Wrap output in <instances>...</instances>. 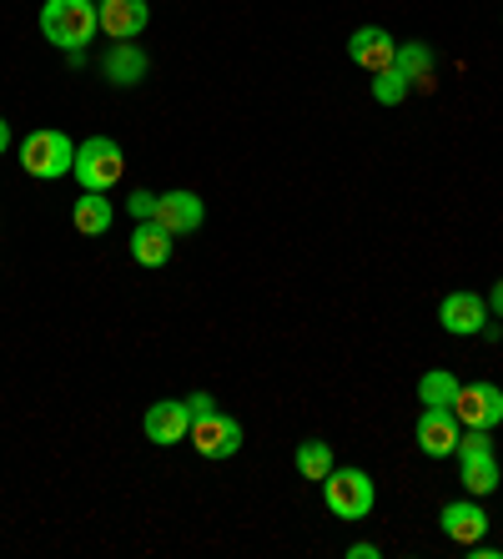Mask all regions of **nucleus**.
Masks as SVG:
<instances>
[{
	"label": "nucleus",
	"instance_id": "nucleus-2",
	"mask_svg": "<svg viewBox=\"0 0 503 559\" xmlns=\"http://www.w3.org/2000/svg\"><path fill=\"white\" fill-rule=\"evenodd\" d=\"M71 177L81 182V192H111V187L127 177V152H121L111 136H86V142L76 146Z\"/></svg>",
	"mask_w": 503,
	"mask_h": 559
},
{
	"label": "nucleus",
	"instance_id": "nucleus-21",
	"mask_svg": "<svg viewBox=\"0 0 503 559\" xmlns=\"http://www.w3.org/2000/svg\"><path fill=\"white\" fill-rule=\"evenodd\" d=\"M408 92H414V86H408V81H403L398 71H393V66L373 76V102H378V106H398Z\"/></svg>",
	"mask_w": 503,
	"mask_h": 559
},
{
	"label": "nucleus",
	"instance_id": "nucleus-25",
	"mask_svg": "<svg viewBox=\"0 0 503 559\" xmlns=\"http://www.w3.org/2000/svg\"><path fill=\"white\" fill-rule=\"evenodd\" d=\"M348 555H352V559H378V545H368V539H362V545H352Z\"/></svg>",
	"mask_w": 503,
	"mask_h": 559
},
{
	"label": "nucleus",
	"instance_id": "nucleus-16",
	"mask_svg": "<svg viewBox=\"0 0 503 559\" xmlns=\"http://www.w3.org/2000/svg\"><path fill=\"white\" fill-rule=\"evenodd\" d=\"M111 222H117V207L106 202V192H81L76 202H71V227H76L81 237L111 233Z\"/></svg>",
	"mask_w": 503,
	"mask_h": 559
},
{
	"label": "nucleus",
	"instance_id": "nucleus-20",
	"mask_svg": "<svg viewBox=\"0 0 503 559\" xmlns=\"http://www.w3.org/2000/svg\"><path fill=\"white\" fill-rule=\"evenodd\" d=\"M297 474L308 484H323L327 474H333V443H323V439L297 443Z\"/></svg>",
	"mask_w": 503,
	"mask_h": 559
},
{
	"label": "nucleus",
	"instance_id": "nucleus-26",
	"mask_svg": "<svg viewBox=\"0 0 503 559\" xmlns=\"http://www.w3.org/2000/svg\"><path fill=\"white\" fill-rule=\"evenodd\" d=\"M5 146H11V121L0 117V156H5Z\"/></svg>",
	"mask_w": 503,
	"mask_h": 559
},
{
	"label": "nucleus",
	"instance_id": "nucleus-14",
	"mask_svg": "<svg viewBox=\"0 0 503 559\" xmlns=\"http://www.w3.org/2000/svg\"><path fill=\"white\" fill-rule=\"evenodd\" d=\"M439 524H443V534H448L453 545H478V539L493 530V520L483 514L478 499H453V504H443Z\"/></svg>",
	"mask_w": 503,
	"mask_h": 559
},
{
	"label": "nucleus",
	"instance_id": "nucleus-12",
	"mask_svg": "<svg viewBox=\"0 0 503 559\" xmlns=\"http://www.w3.org/2000/svg\"><path fill=\"white\" fill-rule=\"evenodd\" d=\"M458 433H464V424H458L453 408H423V414H418V449H423L428 459H453Z\"/></svg>",
	"mask_w": 503,
	"mask_h": 559
},
{
	"label": "nucleus",
	"instance_id": "nucleus-13",
	"mask_svg": "<svg viewBox=\"0 0 503 559\" xmlns=\"http://www.w3.org/2000/svg\"><path fill=\"white\" fill-rule=\"evenodd\" d=\"M348 56L358 71H368V76H378V71H387L393 66V56H398V40L387 36L383 26H358L348 36Z\"/></svg>",
	"mask_w": 503,
	"mask_h": 559
},
{
	"label": "nucleus",
	"instance_id": "nucleus-1",
	"mask_svg": "<svg viewBox=\"0 0 503 559\" xmlns=\"http://www.w3.org/2000/svg\"><path fill=\"white\" fill-rule=\"evenodd\" d=\"M96 31H101L96 0H46V5H40V36L51 40V46H61V51L91 46Z\"/></svg>",
	"mask_w": 503,
	"mask_h": 559
},
{
	"label": "nucleus",
	"instance_id": "nucleus-19",
	"mask_svg": "<svg viewBox=\"0 0 503 559\" xmlns=\"http://www.w3.org/2000/svg\"><path fill=\"white\" fill-rule=\"evenodd\" d=\"M458 389H464V383H458L448 368H428V373L418 378V404L423 408H453Z\"/></svg>",
	"mask_w": 503,
	"mask_h": 559
},
{
	"label": "nucleus",
	"instance_id": "nucleus-22",
	"mask_svg": "<svg viewBox=\"0 0 503 559\" xmlns=\"http://www.w3.org/2000/svg\"><path fill=\"white\" fill-rule=\"evenodd\" d=\"M152 212H156V192H146V187H136V192H131V217L152 222Z\"/></svg>",
	"mask_w": 503,
	"mask_h": 559
},
{
	"label": "nucleus",
	"instance_id": "nucleus-8",
	"mask_svg": "<svg viewBox=\"0 0 503 559\" xmlns=\"http://www.w3.org/2000/svg\"><path fill=\"white\" fill-rule=\"evenodd\" d=\"M439 323L453 338H474V333H483V323H489V298H483V293H448V298L439 302Z\"/></svg>",
	"mask_w": 503,
	"mask_h": 559
},
{
	"label": "nucleus",
	"instance_id": "nucleus-4",
	"mask_svg": "<svg viewBox=\"0 0 503 559\" xmlns=\"http://www.w3.org/2000/svg\"><path fill=\"white\" fill-rule=\"evenodd\" d=\"M21 167L31 171V177H40V182H56V177H71V167H76V142L65 136V131H26V142H21Z\"/></svg>",
	"mask_w": 503,
	"mask_h": 559
},
{
	"label": "nucleus",
	"instance_id": "nucleus-15",
	"mask_svg": "<svg viewBox=\"0 0 503 559\" xmlns=\"http://www.w3.org/2000/svg\"><path fill=\"white\" fill-rule=\"evenodd\" d=\"M146 71H152V61H146V51L136 40H111V51L101 56V76L111 86H142Z\"/></svg>",
	"mask_w": 503,
	"mask_h": 559
},
{
	"label": "nucleus",
	"instance_id": "nucleus-23",
	"mask_svg": "<svg viewBox=\"0 0 503 559\" xmlns=\"http://www.w3.org/2000/svg\"><path fill=\"white\" fill-rule=\"evenodd\" d=\"M187 408H192V418L196 414H212V408H217V399H212V393H192V399H187Z\"/></svg>",
	"mask_w": 503,
	"mask_h": 559
},
{
	"label": "nucleus",
	"instance_id": "nucleus-18",
	"mask_svg": "<svg viewBox=\"0 0 503 559\" xmlns=\"http://www.w3.org/2000/svg\"><path fill=\"white\" fill-rule=\"evenodd\" d=\"M393 71H398L408 86H428V81H433V51H428L423 40H398Z\"/></svg>",
	"mask_w": 503,
	"mask_h": 559
},
{
	"label": "nucleus",
	"instance_id": "nucleus-24",
	"mask_svg": "<svg viewBox=\"0 0 503 559\" xmlns=\"http://www.w3.org/2000/svg\"><path fill=\"white\" fill-rule=\"evenodd\" d=\"M489 312H493V318H503V277L493 283V293H489Z\"/></svg>",
	"mask_w": 503,
	"mask_h": 559
},
{
	"label": "nucleus",
	"instance_id": "nucleus-6",
	"mask_svg": "<svg viewBox=\"0 0 503 559\" xmlns=\"http://www.w3.org/2000/svg\"><path fill=\"white\" fill-rule=\"evenodd\" d=\"M192 449L202 459H232L237 449H242V424H237L232 414H221V408H212V414H196L192 418Z\"/></svg>",
	"mask_w": 503,
	"mask_h": 559
},
{
	"label": "nucleus",
	"instance_id": "nucleus-9",
	"mask_svg": "<svg viewBox=\"0 0 503 559\" xmlns=\"http://www.w3.org/2000/svg\"><path fill=\"white\" fill-rule=\"evenodd\" d=\"M96 21H101V36L136 40L152 26V5L146 0H96Z\"/></svg>",
	"mask_w": 503,
	"mask_h": 559
},
{
	"label": "nucleus",
	"instance_id": "nucleus-3",
	"mask_svg": "<svg viewBox=\"0 0 503 559\" xmlns=\"http://www.w3.org/2000/svg\"><path fill=\"white\" fill-rule=\"evenodd\" d=\"M453 459H458V474H464V489L474 499L493 495L503 484V464L493 459V443H489V429H464L458 433V449H453Z\"/></svg>",
	"mask_w": 503,
	"mask_h": 559
},
{
	"label": "nucleus",
	"instance_id": "nucleus-10",
	"mask_svg": "<svg viewBox=\"0 0 503 559\" xmlns=\"http://www.w3.org/2000/svg\"><path fill=\"white\" fill-rule=\"evenodd\" d=\"M142 433L152 443H161V449L181 443L192 433V408H187V399H161V404H152L142 418Z\"/></svg>",
	"mask_w": 503,
	"mask_h": 559
},
{
	"label": "nucleus",
	"instance_id": "nucleus-11",
	"mask_svg": "<svg viewBox=\"0 0 503 559\" xmlns=\"http://www.w3.org/2000/svg\"><path fill=\"white\" fill-rule=\"evenodd\" d=\"M202 217H207V207H202V197L187 192V187H177V192H161L156 197V212L152 222H161L171 237H187L202 227Z\"/></svg>",
	"mask_w": 503,
	"mask_h": 559
},
{
	"label": "nucleus",
	"instance_id": "nucleus-7",
	"mask_svg": "<svg viewBox=\"0 0 503 559\" xmlns=\"http://www.w3.org/2000/svg\"><path fill=\"white\" fill-rule=\"evenodd\" d=\"M453 414L464 429H499L503 424V389L489 383V378H478V383H464L458 399H453Z\"/></svg>",
	"mask_w": 503,
	"mask_h": 559
},
{
	"label": "nucleus",
	"instance_id": "nucleus-17",
	"mask_svg": "<svg viewBox=\"0 0 503 559\" xmlns=\"http://www.w3.org/2000/svg\"><path fill=\"white\" fill-rule=\"evenodd\" d=\"M131 262H142V267H167L171 262V233L161 222H136V233H131Z\"/></svg>",
	"mask_w": 503,
	"mask_h": 559
},
{
	"label": "nucleus",
	"instance_id": "nucleus-5",
	"mask_svg": "<svg viewBox=\"0 0 503 559\" xmlns=\"http://www.w3.org/2000/svg\"><path fill=\"white\" fill-rule=\"evenodd\" d=\"M373 499H378L373 474H362V468H337L333 464V474L323 479V504L348 524L368 520V514H373Z\"/></svg>",
	"mask_w": 503,
	"mask_h": 559
}]
</instances>
